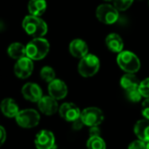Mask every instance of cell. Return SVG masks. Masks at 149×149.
Listing matches in <instances>:
<instances>
[{"label":"cell","instance_id":"cell-29","mask_svg":"<svg viewBox=\"0 0 149 149\" xmlns=\"http://www.w3.org/2000/svg\"><path fill=\"white\" fill-rule=\"evenodd\" d=\"M90 137H95V136H101V130L98 127V125L91 126L89 130Z\"/></svg>","mask_w":149,"mask_h":149},{"label":"cell","instance_id":"cell-17","mask_svg":"<svg viewBox=\"0 0 149 149\" xmlns=\"http://www.w3.org/2000/svg\"><path fill=\"white\" fill-rule=\"evenodd\" d=\"M105 44L110 51L117 54L122 52L124 48V41L122 38L120 37V35L115 33L108 34L105 39Z\"/></svg>","mask_w":149,"mask_h":149},{"label":"cell","instance_id":"cell-25","mask_svg":"<svg viewBox=\"0 0 149 149\" xmlns=\"http://www.w3.org/2000/svg\"><path fill=\"white\" fill-rule=\"evenodd\" d=\"M139 91L141 93L142 97L146 98L149 97V77L144 79L143 81L139 83Z\"/></svg>","mask_w":149,"mask_h":149},{"label":"cell","instance_id":"cell-6","mask_svg":"<svg viewBox=\"0 0 149 149\" xmlns=\"http://www.w3.org/2000/svg\"><path fill=\"white\" fill-rule=\"evenodd\" d=\"M15 119L17 124L23 128H33L40 123V116L36 110L25 109L19 111Z\"/></svg>","mask_w":149,"mask_h":149},{"label":"cell","instance_id":"cell-7","mask_svg":"<svg viewBox=\"0 0 149 149\" xmlns=\"http://www.w3.org/2000/svg\"><path fill=\"white\" fill-rule=\"evenodd\" d=\"M80 118L84 125L91 127L102 124L104 119V115L102 110L97 107H88L82 111Z\"/></svg>","mask_w":149,"mask_h":149},{"label":"cell","instance_id":"cell-3","mask_svg":"<svg viewBox=\"0 0 149 149\" xmlns=\"http://www.w3.org/2000/svg\"><path fill=\"white\" fill-rule=\"evenodd\" d=\"M117 63L118 67L125 73H136L140 68V61L138 56L129 51L123 50L118 54Z\"/></svg>","mask_w":149,"mask_h":149},{"label":"cell","instance_id":"cell-18","mask_svg":"<svg viewBox=\"0 0 149 149\" xmlns=\"http://www.w3.org/2000/svg\"><path fill=\"white\" fill-rule=\"evenodd\" d=\"M139 83L134 73H126L120 79V85L126 91L139 88Z\"/></svg>","mask_w":149,"mask_h":149},{"label":"cell","instance_id":"cell-1","mask_svg":"<svg viewBox=\"0 0 149 149\" xmlns=\"http://www.w3.org/2000/svg\"><path fill=\"white\" fill-rule=\"evenodd\" d=\"M22 27L25 32L33 38L43 37L47 33V23L39 16L28 15L22 21Z\"/></svg>","mask_w":149,"mask_h":149},{"label":"cell","instance_id":"cell-5","mask_svg":"<svg viewBox=\"0 0 149 149\" xmlns=\"http://www.w3.org/2000/svg\"><path fill=\"white\" fill-rule=\"evenodd\" d=\"M96 16L103 24L112 25L118 21L119 18V11L114 6L103 4L97 8Z\"/></svg>","mask_w":149,"mask_h":149},{"label":"cell","instance_id":"cell-22","mask_svg":"<svg viewBox=\"0 0 149 149\" xmlns=\"http://www.w3.org/2000/svg\"><path fill=\"white\" fill-rule=\"evenodd\" d=\"M40 77L43 81L50 83L55 79V72L53 68L49 66H45L40 70Z\"/></svg>","mask_w":149,"mask_h":149},{"label":"cell","instance_id":"cell-30","mask_svg":"<svg viewBox=\"0 0 149 149\" xmlns=\"http://www.w3.org/2000/svg\"><path fill=\"white\" fill-rule=\"evenodd\" d=\"M6 139V129L0 125V146H1Z\"/></svg>","mask_w":149,"mask_h":149},{"label":"cell","instance_id":"cell-27","mask_svg":"<svg viewBox=\"0 0 149 149\" xmlns=\"http://www.w3.org/2000/svg\"><path fill=\"white\" fill-rule=\"evenodd\" d=\"M141 113L143 115V117L146 119L149 120V97L146 98L143 102H142V105H141Z\"/></svg>","mask_w":149,"mask_h":149},{"label":"cell","instance_id":"cell-21","mask_svg":"<svg viewBox=\"0 0 149 149\" xmlns=\"http://www.w3.org/2000/svg\"><path fill=\"white\" fill-rule=\"evenodd\" d=\"M87 149H106V143L101 136L90 137L87 141Z\"/></svg>","mask_w":149,"mask_h":149},{"label":"cell","instance_id":"cell-13","mask_svg":"<svg viewBox=\"0 0 149 149\" xmlns=\"http://www.w3.org/2000/svg\"><path fill=\"white\" fill-rule=\"evenodd\" d=\"M38 107L39 110L47 116L54 115L57 112V111H59L57 100L50 95L42 97L38 102Z\"/></svg>","mask_w":149,"mask_h":149},{"label":"cell","instance_id":"cell-28","mask_svg":"<svg viewBox=\"0 0 149 149\" xmlns=\"http://www.w3.org/2000/svg\"><path fill=\"white\" fill-rule=\"evenodd\" d=\"M71 123H72V129L74 131H80L84 125V124L83 120L81 119V118L76 119V120L71 122Z\"/></svg>","mask_w":149,"mask_h":149},{"label":"cell","instance_id":"cell-10","mask_svg":"<svg viewBox=\"0 0 149 149\" xmlns=\"http://www.w3.org/2000/svg\"><path fill=\"white\" fill-rule=\"evenodd\" d=\"M59 114L68 122H73L81 117V110L74 103H64L59 107Z\"/></svg>","mask_w":149,"mask_h":149},{"label":"cell","instance_id":"cell-8","mask_svg":"<svg viewBox=\"0 0 149 149\" xmlns=\"http://www.w3.org/2000/svg\"><path fill=\"white\" fill-rule=\"evenodd\" d=\"M34 144L37 149H54L55 147L54 135L48 130H41L36 134Z\"/></svg>","mask_w":149,"mask_h":149},{"label":"cell","instance_id":"cell-12","mask_svg":"<svg viewBox=\"0 0 149 149\" xmlns=\"http://www.w3.org/2000/svg\"><path fill=\"white\" fill-rule=\"evenodd\" d=\"M47 90L49 95L56 100H61L65 98L68 95V87L66 84L61 79L55 78L54 80L50 82Z\"/></svg>","mask_w":149,"mask_h":149},{"label":"cell","instance_id":"cell-14","mask_svg":"<svg viewBox=\"0 0 149 149\" xmlns=\"http://www.w3.org/2000/svg\"><path fill=\"white\" fill-rule=\"evenodd\" d=\"M68 50L71 55H73L76 58L81 59L88 54L89 47H88L87 43L84 40L81 39H76V40H73L69 43Z\"/></svg>","mask_w":149,"mask_h":149},{"label":"cell","instance_id":"cell-11","mask_svg":"<svg viewBox=\"0 0 149 149\" xmlns=\"http://www.w3.org/2000/svg\"><path fill=\"white\" fill-rule=\"evenodd\" d=\"M21 93L25 99L33 103H38L39 100L43 97L41 88L34 83L26 84L22 87Z\"/></svg>","mask_w":149,"mask_h":149},{"label":"cell","instance_id":"cell-16","mask_svg":"<svg viewBox=\"0 0 149 149\" xmlns=\"http://www.w3.org/2000/svg\"><path fill=\"white\" fill-rule=\"evenodd\" d=\"M0 110L7 118H15L19 111V105L13 98H5L0 104Z\"/></svg>","mask_w":149,"mask_h":149},{"label":"cell","instance_id":"cell-31","mask_svg":"<svg viewBox=\"0 0 149 149\" xmlns=\"http://www.w3.org/2000/svg\"><path fill=\"white\" fill-rule=\"evenodd\" d=\"M146 149H149V142L146 143Z\"/></svg>","mask_w":149,"mask_h":149},{"label":"cell","instance_id":"cell-15","mask_svg":"<svg viewBox=\"0 0 149 149\" xmlns=\"http://www.w3.org/2000/svg\"><path fill=\"white\" fill-rule=\"evenodd\" d=\"M136 137L147 143L149 142V120L148 119H140L136 122L133 128Z\"/></svg>","mask_w":149,"mask_h":149},{"label":"cell","instance_id":"cell-32","mask_svg":"<svg viewBox=\"0 0 149 149\" xmlns=\"http://www.w3.org/2000/svg\"><path fill=\"white\" fill-rule=\"evenodd\" d=\"M104 1H112V0H104Z\"/></svg>","mask_w":149,"mask_h":149},{"label":"cell","instance_id":"cell-9","mask_svg":"<svg viewBox=\"0 0 149 149\" xmlns=\"http://www.w3.org/2000/svg\"><path fill=\"white\" fill-rule=\"evenodd\" d=\"M33 71V60L27 56H25L19 60L14 66V73L16 77L20 79H26L29 77Z\"/></svg>","mask_w":149,"mask_h":149},{"label":"cell","instance_id":"cell-24","mask_svg":"<svg viewBox=\"0 0 149 149\" xmlns=\"http://www.w3.org/2000/svg\"><path fill=\"white\" fill-rule=\"evenodd\" d=\"M126 95H127V98L131 102H132V103H138V102H139L141 100V97H142V95L139 92V88L126 91Z\"/></svg>","mask_w":149,"mask_h":149},{"label":"cell","instance_id":"cell-20","mask_svg":"<svg viewBox=\"0 0 149 149\" xmlns=\"http://www.w3.org/2000/svg\"><path fill=\"white\" fill-rule=\"evenodd\" d=\"M47 10L46 0H30L28 3V11L31 15L41 16Z\"/></svg>","mask_w":149,"mask_h":149},{"label":"cell","instance_id":"cell-4","mask_svg":"<svg viewBox=\"0 0 149 149\" xmlns=\"http://www.w3.org/2000/svg\"><path fill=\"white\" fill-rule=\"evenodd\" d=\"M100 68L98 57L92 54H87L81 58L78 64V72L84 77H91L97 73Z\"/></svg>","mask_w":149,"mask_h":149},{"label":"cell","instance_id":"cell-2","mask_svg":"<svg viewBox=\"0 0 149 149\" xmlns=\"http://www.w3.org/2000/svg\"><path fill=\"white\" fill-rule=\"evenodd\" d=\"M50 49V45L47 40L43 37L33 38L26 46V56L33 61H39L44 59Z\"/></svg>","mask_w":149,"mask_h":149},{"label":"cell","instance_id":"cell-19","mask_svg":"<svg viewBox=\"0 0 149 149\" xmlns=\"http://www.w3.org/2000/svg\"><path fill=\"white\" fill-rule=\"evenodd\" d=\"M7 53H8V55L14 60H19V59L26 56V47L20 42L12 43L8 47Z\"/></svg>","mask_w":149,"mask_h":149},{"label":"cell","instance_id":"cell-23","mask_svg":"<svg viewBox=\"0 0 149 149\" xmlns=\"http://www.w3.org/2000/svg\"><path fill=\"white\" fill-rule=\"evenodd\" d=\"M133 1H134V0H113L114 6L119 12L126 11L132 5Z\"/></svg>","mask_w":149,"mask_h":149},{"label":"cell","instance_id":"cell-26","mask_svg":"<svg viewBox=\"0 0 149 149\" xmlns=\"http://www.w3.org/2000/svg\"><path fill=\"white\" fill-rule=\"evenodd\" d=\"M127 149H146V143L138 139L132 141L129 144Z\"/></svg>","mask_w":149,"mask_h":149}]
</instances>
